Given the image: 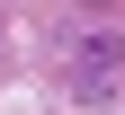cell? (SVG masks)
Instances as JSON below:
<instances>
[{
  "mask_svg": "<svg viewBox=\"0 0 125 115\" xmlns=\"http://www.w3.org/2000/svg\"><path fill=\"white\" fill-rule=\"evenodd\" d=\"M72 97H81V106H107V97H116V80H125V36L116 27H89V36H72Z\"/></svg>",
  "mask_w": 125,
  "mask_h": 115,
  "instance_id": "1",
  "label": "cell"
}]
</instances>
